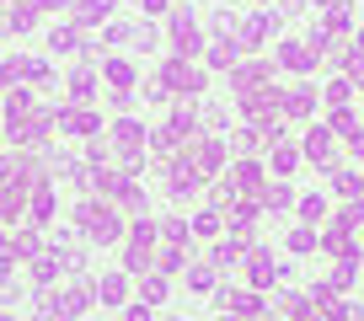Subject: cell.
<instances>
[{
  "instance_id": "cell-2",
  "label": "cell",
  "mask_w": 364,
  "mask_h": 321,
  "mask_svg": "<svg viewBox=\"0 0 364 321\" xmlns=\"http://www.w3.org/2000/svg\"><path fill=\"white\" fill-rule=\"evenodd\" d=\"M54 129H65V134H97V113H86V107H59Z\"/></svg>"
},
{
  "instance_id": "cell-18",
  "label": "cell",
  "mask_w": 364,
  "mask_h": 321,
  "mask_svg": "<svg viewBox=\"0 0 364 321\" xmlns=\"http://www.w3.org/2000/svg\"><path fill=\"white\" fill-rule=\"evenodd\" d=\"M359 48H364V33H359Z\"/></svg>"
},
{
  "instance_id": "cell-14",
  "label": "cell",
  "mask_w": 364,
  "mask_h": 321,
  "mask_svg": "<svg viewBox=\"0 0 364 321\" xmlns=\"http://www.w3.org/2000/svg\"><path fill=\"white\" fill-rule=\"evenodd\" d=\"M139 295H145L150 305H156V300H166V278H161V273H156V278H145V284H139Z\"/></svg>"
},
{
  "instance_id": "cell-11",
  "label": "cell",
  "mask_w": 364,
  "mask_h": 321,
  "mask_svg": "<svg viewBox=\"0 0 364 321\" xmlns=\"http://www.w3.org/2000/svg\"><path fill=\"white\" fill-rule=\"evenodd\" d=\"M97 295H102V300H107V305H118V300H124V295H129V278H124V273H107V278H102V284H97Z\"/></svg>"
},
{
  "instance_id": "cell-1",
  "label": "cell",
  "mask_w": 364,
  "mask_h": 321,
  "mask_svg": "<svg viewBox=\"0 0 364 321\" xmlns=\"http://www.w3.org/2000/svg\"><path fill=\"white\" fill-rule=\"evenodd\" d=\"M75 219H80V230L86 236H97V241H118V214H113V204H97V198H86V204L75 209Z\"/></svg>"
},
{
  "instance_id": "cell-4",
  "label": "cell",
  "mask_w": 364,
  "mask_h": 321,
  "mask_svg": "<svg viewBox=\"0 0 364 321\" xmlns=\"http://www.w3.org/2000/svg\"><path fill=\"white\" fill-rule=\"evenodd\" d=\"M171 43H177V54H193V48H198V22L188 11L171 16Z\"/></svg>"
},
{
  "instance_id": "cell-17",
  "label": "cell",
  "mask_w": 364,
  "mask_h": 321,
  "mask_svg": "<svg viewBox=\"0 0 364 321\" xmlns=\"http://www.w3.org/2000/svg\"><path fill=\"white\" fill-rule=\"evenodd\" d=\"M300 209H306V219H321V214H327V204H321V198H306Z\"/></svg>"
},
{
  "instance_id": "cell-7",
  "label": "cell",
  "mask_w": 364,
  "mask_h": 321,
  "mask_svg": "<svg viewBox=\"0 0 364 321\" xmlns=\"http://www.w3.org/2000/svg\"><path fill=\"white\" fill-rule=\"evenodd\" d=\"M48 219H54V187L33 183V225H48Z\"/></svg>"
},
{
  "instance_id": "cell-13",
  "label": "cell",
  "mask_w": 364,
  "mask_h": 321,
  "mask_svg": "<svg viewBox=\"0 0 364 321\" xmlns=\"http://www.w3.org/2000/svg\"><path fill=\"white\" fill-rule=\"evenodd\" d=\"M124 263L134 268V273H139V268L150 263V252H145V241H129V252H124Z\"/></svg>"
},
{
  "instance_id": "cell-10",
  "label": "cell",
  "mask_w": 364,
  "mask_h": 321,
  "mask_svg": "<svg viewBox=\"0 0 364 321\" xmlns=\"http://www.w3.org/2000/svg\"><path fill=\"white\" fill-rule=\"evenodd\" d=\"M107 80H113V97H129V80H134V70H129L124 59H107Z\"/></svg>"
},
{
  "instance_id": "cell-3",
  "label": "cell",
  "mask_w": 364,
  "mask_h": 321,
  "mask_svg": "<svg viewBox=\"0 0 364 321\" xmlns=\"http://www.w3.org/2000/svg\"><path fill=\"white\" fill-rule=\"evenodd\" d=\"M161 80H166L171 92H204V75H198V70H188L182 59H171V65L161 70Z\"/></svg>"
},
{
  "instance_id": "cell-16",
  "label": "cell",
  "mask_w": 364,
  "mask_h": 321,
  "mask_svg": "<svg viewBox=\"0 0 364 321\" xmlns=\"http://www.w3.org/2000/svg\"><path fill=\"white\" fill-rule=\"evenodd\" d=\"M252 273H257V284H268V278H273V263H268V257L257 252V263H252Z\"/></svg>"
},
{
  "instance_id": "cell-5",
  "label": "cell",
  "mask_w": 364,
  "mask_h": 321,
  "mask_svg": "<svg viewBox=\"0 0 364 321\" xmlns=\"http://www.w3.org/2000/svg\"><path fill=\"white\" fill-rule=\"evenodd\" d=\"M113 139H118V150L129 156V166H134V160H139V145H145V129L124 118V124H113Z\"/></svg>"
},
{
  "instance_id": "cell-8",
  "label": "cell",
  "mask_w": 364,
  "mask_h": 321,
  "mask_svg": "<svg viewBox=\"0 0 364 321\" xmlns=\"http://www.w3.org/2000/svg\"><path fill=\"white\" fill-rule=\"evenodd\" d=\"M107 6H113V0H75V27L102 22V16H107Z\"/></svg>"
},
{
  "instance_id": "cell-9",
  "label": "cell",
  "mask_w": 364,
  "mask_h": 321,
  "mask_svg": "<svg viewBox=\"0 0 364 321\" xmlns=\"http://www.w3.org/2000/svg\"><path fill=\"white\" fill-rule=\"evenodd\" d=\"M48 43H54V54H75L80 48V27L70 22V27H54V33H48Z\"/></svg>"
},
{
  "instance_id": "cell-15",
  "label": "cell",
  "mask_w": 364,
  "mask_h": 321,
  "mask_svg": "<svg viewBox=\"0 0 364 321\" xmlns=\"http://www.w3.org/2000/svg\"><path fill=\"white\" fill-rule=\"evenodd\" d=\"M289 246H295V252H311V246H316V236H311V230H295V236H289Z\"/></svg>"
},
{
  "instance_id": "cell-6",
  "label": "cell",
  "mask_w": 364,
  "mask_h": 321,
  "mask_svg": "<svg viewBox=\"0 0 364 321\" xmlns=\"http://www.w3.org/2000/svg\"><path fill=\"white\" fill-rule=\"evenodd\" d=\"M86 300H91L86 284H70V289H59V295H54V310H59V316H80V310H86Z\"/></svg>"
},
{
  "instance_id": "cell-12",
  "label": "cell",
  "mask_w": 364,
  "mask_h": 321,
  "mask_svg": "<svg viewBox=\"0 0 364 321\" xmlns=\"http://www.w3.org/2000/svg\"><path fill=\"white\" fill-rule=\"evenodd\" d=\"M91 92H97V75H91V70H75V75H70V97H75V102H91Z\"/></svg>"
}]
</instances>
